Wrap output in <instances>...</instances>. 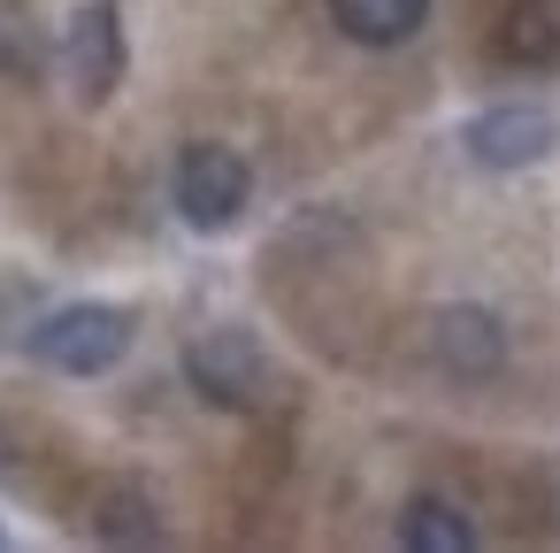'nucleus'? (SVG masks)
<instances>
[{
	"mask_svg": "<svg viewBox=\"0 0 560 553\" xmlns=\"http://www.w3.org/2000/svg\"><path fill=\"white\" fill-rule=\"evenodd\" d=\"M131 338H139L131 308H116V300H70V308H55V315H39L24 331V354L39 369H55V377H108L131 354Z\"/></svg>",
	"mask_w": 560,
	"mask_h": 553,
	"instance_id": "1",
	"label": "nucleus"
},
{
	"mask_svg": "<svg viewBox=\"0 0 560 553\" xmlns=\"http://www.w3.org/2000/svg\"><path fill=\"white\" fill-rule=\"evenodd\" d=\"M185 384L208 407H223V415H254L277 392V361H269V346L246 323H215V331H200L185 346Z\"/></svg>",
	"mask_w": 560,
	"mask_h": 553,
	"instance_id": "2",
	"label": "nucleus"
},
{
	"mask_svg": "<svg viewBox=\"0 0 560 553\" xmlns=\"http://www.w3.org/2000/svg\"><path fill=\"white\" fill-rule=\"evenodd\" d=\"M170 200H177V216H185L192 231H231V223L246 216V200H254V170H246L238 147L192 139V147L177 154V170H170Z\"/></svg>",
	"mask_w": 560,
	"mask_h": 553,
	"instance_id": "3",
	"label": "nucleus"
},
{
	"mask_svg": "<svg viewBox=\"0 0 560 553\" xmlns=\"http://www.w3.org/2000/svg\"><path fill=\"white\" fill-rule=\"evenodd\" d=\"M552 147H560V116L545 101H499V108L460 124V154L476 170H499V177L506 170H537Z\"/></svg>",
	"mask_w": 560,
	"mask_h": 553,
	"instance_id": "4",
	"label": "nucleus"
},
{
	"mask_svg": "<svg viewBox=\"0 0 560 553\" xmlns=\"http://www.w3.org/2000/svg\"><path fill=\"white\" fill-rule=\"evenodd\" d=\"M62 70H70V93L78 108H108L124 70H131V47H124V9L116 0H85L62 32Z\"/></svg>",
	"mask_w": 560,
	"mask_h": 553,
	"instance_id": "5",
	"label": "nucleus"
},
{
	"mask_svg": "<svg viewBox=\"0 0 560 553\" xmlns=\"http://www.w3.org/2000/svg\"><path fill=\"white\" fill-rule=\"evenodd\" d=\"M430 361L445 377H460V384H483V377L506 369V323L491 308H476V300H445L430 315Z\"/></svg>",
	"mask_w": 560,
	"mask_h": 553,
	"instance_id": "6",
	"label": "nucleus"
},
{
	"mask_svg": "<svg viewBox=\"0 0 560 553\" xmlns=\"http://www.w3.org/2000/svg\"><path fill=\"white\" fill-rule=\"evenodd\" d=\"M491 47H499V62H514V70H552V62H560V9H552V0H506Z\"/></svg>",
	"mask_w": 560,
	"mask_h": 553,
	"instance_id": "7",
	"label": "nucleus"
},
{
	"mask_svg": "<svg viewBox=\"0 0 560 553\" xmlns=\"http://www.w3.org/2000/svg\"><path fill=\"white\" fill-rule=\"evenodd\" d=\"M330 24L353 47H407L430 24V0H330Z\"/></svg>",
	"mask_w": 560,
	"mask_h": 553,
	"instance_id": "8",
	"label": "nucleus"
},
{
	"mask_svg": "<svg viewBox=\"0 0 560 553\" xmlns=\"http://www.w3.org/2000/svg\"><path fill=\"white\" fill-rule=\"evenodd\" d=\"M399 545H407V553H468V545H476V522H468L453 499L415 492V499L399 507Z\"/></svg>",
	"mask_w": 560,
	"mask_h": 553,
	"instance_id": "9",
	"label": "nucleus"
},
{
	"mask_svg": "<svg viewBox=\"0 0 560 553\" xmlns=\"http://www.w3.org/2000/svg\"><path fill=\"white\" fill-rule=\"evenodd\" d=\"M93 530H101L108 545H154V538H162V522H154L147 484H108V492L93 499Z\"/></svg>",
	"mask_w": 560,
	"mask_h": 553,
	"instance_id": "10",
	"label": "nucleus"
},
{
	"mask_svg": "<svg viewBox=\"0 0 560 553\" xmlns=\"http://www.w3.org/2000/svg\"><path fill=\"white\" fill-rule=\"evenodd\" d=\"M39 70H47L39 24L24 9H0V78H9V85H39Z\"/></svg>",
	"mask_w": 560,
	"mask_h": 553,
	"instance_id": "11",
	"label": "nucleus"
}]
</instances>
